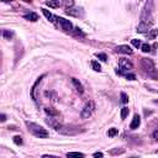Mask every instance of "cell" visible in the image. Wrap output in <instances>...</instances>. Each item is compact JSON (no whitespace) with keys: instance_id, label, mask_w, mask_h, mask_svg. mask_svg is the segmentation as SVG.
<instances>
[{"instance_id":"cell-18","label":"cell","mask_w":158,"mask_h":158,"mask_svg":"<svg viewBox=\"0 0 158 158\" xmlns=\"http://www.w3.org/2000/svg\"><path fill=\"white\" fill-rule=\"evenodd\" d=\"M2 35H3V37L5 40H11L14 37V32H12V31H10V30H3Z\"/></svg>"},{"instance_id":"cell-14","label":"cell","mask_w":158,"mask_h":158,"mask_svg":"<svg viewBox=\"0 0 158 158\" xmlns=\"http://www.w3.org/2000/svg\"><path fill=\"white\" fill-rule=\"evenodd\" d=\"M46 5L50 6V8H53V9H57L62 5V3L59 0H50V2H46Z\"/></svg>"},{"instance_id":"cell-13","label":"cell","mask_w":158,"mask_h":158,"mask_svg":"<svg viewBox=\"0 0 158 158\" xmlns=\"http://www.w3.org/2000/svg\"><path fill=\"white\" fill-rule=\"evenodd\" d=\"M44 113H46L47 115H48V116H52V117L59 115V113L57 111L56 109H53V107H46V109H44Z\"/></svg>"},{"instance_id":"cell-33","label":"cell","mask_w":158,"mask_h":158,"mask_svg":"<svg viewBox=\"0 0 158 158\" xmlns=\"http://www.w3.org/2000/svg\"><path fill=\"white\" fill-rule=\"evenodd\" d=\"M42 158H58L57 156H53V154H43Z\"/></svg>"},{"instance_id":"cell-29","label":"cell","mask_w":158,"mask_h":158,"mask_svg":"<svg viewBox=\"0 0 158 158\" xmlns=\"http://www.w3.org/2000/svg\"><path fill=\"white\" fill-rule=\"evenodd\" d=\"M125 152V150L123 148H116V150H111V151H110V153H111V154H121V153H123Z\"/></svg>"},{"instance_id":"cell-24","label":"cell","mask_w":158,"mask_h":158,"mask_svg":"<svg viewBox=\"0 0 158 158\" xmlns=\"http://www.w3.org/2000/svg\"><path fill=\"white\" fill-rule=\"evenodd\" d=\"M120 97H121V103L122 104H127L129 103V97H127V94H126V93H121L120 94Z\"/></svg>"},{"instance_id":"cell-32","label":"cell","mask_w":158,"mask_h":158,"mask_svg":"<svg viewBox=\"0 0 158 158\" xmlns=\"http://www.w3.org/2000/svg\"><path fill=\"white\" fill-rule=\"evenodd\" d=\"M6 121V115L5 114H0V122H5Z\"/></svg>"},{"instance_id":"cell-34","label":"cell","mask_w":158,"mask_h":158,"mask_svg":"<svg viewBox=\"0 0 158 158\" xmlns=\"http://www.w3.org/2000/svg\"><path fill=\"white\" fill-rule=\"evenodd\" d=\"M157 137H158V131H157V130H156V131H154V132H153V138H154V140H156V141H157V140H158V138H157Z\"/></svg>"},{"instance_id":"cell-21","label":"cell","mask_w":158,"mask_h":158,"mask_svg":"<svg viewBox=\"0 0 158 158\" xmlns=\"http://www.w3.org/2000/svg\"><path fill=\"white\" fill-rule=\"evenodd\" d=\"M157 37V30L156 28H151L150 32H148V38L150 40H156Z\"/></svg>"},{"instance_id":"cell-31","label":"cell","mask_w":158,"mask_h":158,"mask_svg":"<svg viewBox=\"0 0 158 158\" xmlns=\"http://www.w3.org/2000/svg\"><path fill=\"white\" fill-rule=\"evenodd\" d=\"M126 78H127L129 81H135L136 75H135V74H126Z\"/></svg>"},{"instance_id":"cell-10","label":"cell","mask_w":158,"mask_h":158,"mask_svg":"<svg viewBox=\"0 0 158 158\" xmlns=\"http://www.w3.org/2000/svg\"><path fill=\"white\" fill-rule=\"evenodd\" d=\"M140 125H141V117H140V115H135L133 116V119H132V121H131V125H130V129L131 130H136V129H138L140 127Z\"/></svg>"},{"instance_id":"cell-17","label":"cell","mask_w":158,"mask_h":158,"mask_svg":"<svg viewBox=\"0 0 158 158\" xmlns=\"http://www.w3.org/2000/svg\"><path fill=\"white\" fill-rule=\"evenodd\" d=\"M43 77L44 75H41L38 79H37V81H36V83L32 85V89H31V98H32L34 100H35V90H36V88H37V85L41 83V81H42V79H43Z\"/></svg>"},{"instance_id":"cell-2","label":"cell","mask_w":158,"mask_h":158,"mask_svg":"<svg viewBox=\"0 0 158 158\" xmlns=\"http://www.w3.org/2000/svg\"><path fill=\"white\" fill-rule=\"evenodd\" d=\"M152 5H153L152 2L146 3L143 11L141 14V22H148V20L152 21Z\"/></svg>"},{"instance_id":"cell-7","label":"cell","mask_w":158,"mask_h":158,"mask_svg":"<svg viewBox=\"0 0 158 158\" xmlns=\"http://www.w3.org/2000/svg\"><path fill=\"white\" fill-rule=\"evenodd\" d=\"M119 67L121 69H123V71H130V69H132L133 66H132V63L127 58H121L119 61Z\"/></svg>"},{"instance_id":"cell-20","label":"cell","mask_w":158,"mask_h":158,"mask_svg":"<svg viewBox=\"0 0 158 158\" xmlns=\"http://www.w3.org/2000/svg\"><path fill=\"white\" fill-rule=\"evenodd\" d=\"M129 113H130L129 107H122V109H121V119H122V120H125L126 117H127Z\"/></svg>"},{"instance_id":"cell-26","label":"cell","mask_w":158,"mask_h":158,"mask_svg":"<svg viewBox=\"0 0 158 158\" xmlns=\"http://www.w3.org/2000/svg\"><path fill=\"white\" fill-rule=\"evenodd\" d=\"M66 14L72 15V16H78V10H77V9H67V10H66Z\"/></svg>"},{"instance_id":"cell-25","label":"cell","mask_w":158,"mask_h":158,"mask_svg":"<svg viewBox=\"0 0 158 158\" xmlns=\"http://www.w3.org/2000/svg\"><path fill=\"white\" fill-rule=\"evenodd\" d=\"M14 143L18 145V146H21L22 145V137L21 136H15L14 137Z\"/></svg>"},{"instance_id":"cell-22","label":"cell","mask_w":158,"mask_h":158,"mask_svg":"<svg viewBox=\"0 0 158 158\" xmlns=\"http://www.w3.org/2000/svg\"><path fill=\"white\" fill-rule=\"evenodd\" d=\"M91 67H93V69L95 71V72H100L101 71V67H100V64H99L97 61H93L91 62Z\"/></svg>"},{"instance_id":"cell-27","label":"cell","mask_w":158,"mask_h":158,"mask_svg":"<svg viewBox=\"0 0 158 158\" xmlns=\"http://www.w3.org/2000/svg\"><path fill=\"white\" fill-rule=\"evenodd\" d=\"M95 57L99 58V59L103 61V62H106V59H107V56H106L105 53H95Z\"/></svg>"},{"instance_id":"cell-4","label":"cell","mask_w":158,"mask_h":158,"mask_svg":"<svg viewBox=\"0 0 158 158\" xmlns=\"http://www.w3.org/2000/svg\"><path fill=\"white\" fill-rule=\"evenodd\" d=\"M141 64L143 67V69H146L147 72H156V66H154V62L150 58H142L141 59Z\"/></svg>"},{"instance_id":"cell-16","label":"cell","mask_w":158,"mask_h":158,"mask_svg":"<svg viewBox=\"0 0 158 158\" xmlns=\"http://www.w3.org/2000/svg\"><path fill=\"white\" fill-rule=\"evenodd\" d=\"M85 154L82 152H68L67 153V158H84Z\"/></svg>"},{"instance_id":"cell-1","label":"cell","mask_w":158,"mask_h":158,"mask_svg":"<svg viewBox=\"0 0 158 158\" xmlns=\"http://www.w3.org/2000/svg\"><path fill=\"white\" fill-rule=\"evenodd\" d=\"M26 125H27L28 131L32 133L34 136H36L38 138H47V137H48V131H47L46 129H43L42 126H40L38 123L26 121Z\"/></svg>"},{"instance_id":"cell-5","label":"cell","mask_w":158,"mask_h":158,"mask_svg":"<svg viewBox=\"0 0 158 158\" xmlns=\"http://www.w3.org/2000/svg\"><path fill=\"white\" fill-rule=\"evenodd\" d=\"M56 20L58 21V24L61 25L62 30H64V31H72L73 30V24L69 21V20H66V19H63V18H59V16H56Z\"/></svg>"},{"instance_id":"cell-12","label":"cell","mask_w":158,"mask_h":158,"mask_svg":"<svg viewBox=\"0 0 158 158\" xmlns=\"http://www.w3.org/2000/svg\"><path fill=\"white\" fill-rule=\"evenodd\" d=\"M24 18H25L26 20H28V21L35 22V21L38 20V15H37L36 12H27V14L24 15Z\"/></svg>"},{"instance_id":"cell-9","label":"cell","mask_w":158,"mask_h":158,"mask_svg":"<svg viewBox=\"0 0 158 158\" xmlns=\"http://www.w3.org/2000/svg\"><path fill=\"white\" fill-rule=\"evenodd\" d=\"M72 84L74 85V88H75V90L79 93V94H83L84 93V88H83V84L78 81L77 78H72Z\"/></svg>"},{"instance_id":"cell-11","label":"cell","mask_w":158,"mask_h":158,"mask_svg":"<svg viewBox=\"0 0 158 158\" xmlns=\"http://www.w3.org/2000/svg\"><path fill=\"white\" fill-rule=\"evenodd\" d=\"M41 10H42L43 15L47 18V20H48V21H51V22H54V21H56V16H54V15H53L50 10H47V9H44V8H42Z\"/></svg>"},{"instance_id":"cell-30","label":"cell","mask_w":158,"mask_h":158,"mask_svg":"<svg viewBox=\"0 0 158 158\" xmlns=\"http://www.w3.org/2000/svg\"><path fill=\"white\" fill-rule=\"evenodd\" d=\"M93 157H94V158H103L104 154H103V152H95V153L93 154Z\"/></svg>"},{"instance_id":"cell-15","label":"cell","mask_w":158,"mask_h":158,"mask_svg":"<svg viewBox=\"0 0 158 158\" xmlns=\"http://www.w3.org/2000/svg\"><path fill=\"white\" fill-rule=\"evenodd\" d=\"M46 121H47V123H48L50 126H52V127H53L54 130H57V131H59V130L62 129V125H61L59 122H56V121H53V119L46 120Z\"/></svg>"},{"instance_id":"cell-35","label":"cell","mask_w":158,"mask_h":158,"mask_svg":"<svg viewBox=\"0 0 158 158\" xmlns=\"http://www.w3.org/2000/svg\"><path fill=\"white\" fill-rule=\"evenodd\" d=\"M133 158H136V157H133Z\"/></svg>"},{"instance_id":"cell-8","label":"cell","mask_w":158,"mask_h":158,"mask_svg":"<svg viewBox=\"0 0 158 158\" xmlns=\"http://www.w3.org/2000/svg\"><path fill=\"white\" fill-rule=\"evenodd\" d=\"M115 51H116L117 53H122V54H132V53H133V51L131 50V47L127 46V44L117 46L116 48H115Z\"/></svg>"},{"instance_id":"cell-6","label":"cell","mask_w":158,"mask_h":158,"mask_svg":"<svg viewBox=\"0 0 158 158\" xmlns=\"http://www.w3.org/2000/svg\"><path fill=\"white\" fill-rule=\"evenodd\" d=\"M152 24L153 21H148V22H140L138 26H137V32L140 34H145V32H148L152 27Z\"/></svg>"},{"instance_id":"cell-23","label":"cell","mask_w":158,"mask_h":158,"mask_svg":"<svg viewBox=\"0 0 158 158\" xmlns=\"http://www.w3.org/2000/svg\"><path fill=\"white\" fill-rule=\"evenodd\" d=\"M117 129H115V127H111V129H109V131H107V136L109 137H114V136H116L117 135Z\"/></svg>"},{"instance_id":"cell-28","label":"cell","mask_w":158,"mask_h":158,"mask_svg":"<svg viewBox=\"0 0 158 158\" xmlns=\"http://www.w3.org/2000/svg\"><path fill=\"white\" fill-rule=\"evenodd\" d=\"M131 43L133 44V47H136V48H140L141 47V41L140 40H136V38H133V40H131Z\"/></svg>"},{"instance_id":"cell-19","label":"cell","mask_w":158,"mask_h":158,"mask_svg":"<svg viewBox=\"0 0 158 158\" xmlns=\"http://www.w3.org/2000/svg\"><path fill=\"white\" fill-rule=\"evenodd\" d=\"M141 50H142V52H145V53H150L151 52V46L148 43H142L141 44Z\"/></svg>"},{"instance_id":"cell-3","label":"cell","mask_w":158,"mask_h":158,"mask_svg":"<svg viewBox=\"0 0 158 158\" xmlns=\"http://www.w3.org/2000/svg\"><path fill=\"white\" fill-rule=\"evenodd\" d=\"M94 110H95V104H94V101H88L84 107L82 109V113H81V116L83 119H89L91 116V114L94 113Z\"/></svg>"}]
</instances>
